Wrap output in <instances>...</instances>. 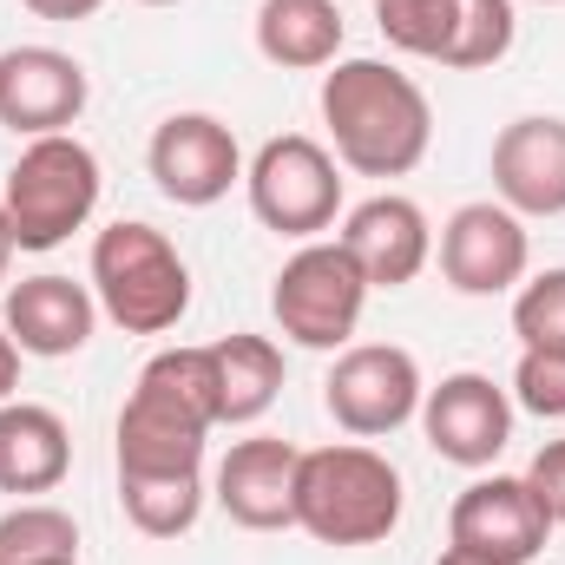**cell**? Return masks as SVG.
<instances>
[{
  "label": "cell",
  "instance_id": "cell-1",
  "mask_svg": "<svg viewBox=\"0 0 565 565\" xmlns=\"http://www.w3.org/2000/svg\"><path fill=\"white\" fill-rule=\"evenodd\" d=\"M316 106L335 164L355 178H408L434 145L427 93L388 60H335V73H322Z\"/></svg>",
  "mask_w": 565,
  "mask_h": 565
},
{
  "label": "cell",
  "instance_id": "cell-2",
  "mask_svg": "<svg viewBox=\"0 0 565 565\" xmlns=\"http://www.w3.org/2000/svg\"><path fill=\"white\" fill-rule=\"evenodd\" d=\"M296 526L322 546H382L402 526V473L369 440H329L296 460Z\"/></svg>",
  "mask_w": 565,
  "mask_h": 565
},
{
  "label": "cell",
  "instance_id": "cell-3",
  "mask_svg": "<svg viewBox=\"0 0 565 565\" xmlns=\"http://www.w3.org/2000/svg\"><path fill=\"white\" fill-rule=\"evenodd\" d=\"M93 296L126 335H171L191 309V264L158 224L119 217L93 237Z\"/></svg>",
  "mask_w": 565,
  "mask_h": 565
},
{
  "label": "cell",
  "instance_id": "cell-4",
  "mask_svg": "<svg viewBox=\"0 0 565 565\" xmlns=\"http://www.w3.org/2000/svg\"><path fill=\"white\" fill-rule=\"evenodd\" d=\"M99 191H106V178H99V158L86 139H73V132L26 139L7 184H0V204L13 217V244L20 250H60L73 231L93 224Z\"/></svg>",
  "mask_w": 565,
  "mask_h": 565
},
{
  "label": "cell",
  "instance_id": "cell-5",
  "mask_svg": "<svg viewBox=\"0 0 565 565\" xmlns=\"http://www.w3.org/2000/svg\"><path fill=\"white\" fill-rule=\"evenodd\" d=\"M244 198L264 231L289 244H316L342 217V164L322 139L282 132V139H264L257 158L244 164Z\"/></svg>",
  "mask_w": 565,
  "mask_h": 565
},
{
  "label": "cell",
  "instance_id": "cell-6",
  "mask_svg": "<svg viewBox=\"0 0 565 565\" xmlns=\"http://www.w3.org/2000/svg\"><path fill=\"white\" fill-rule=\"evenodd\" d=\"M362 309H369V277L355 270V257L329 237L302 244L289 264L277 270L270 289V316L296 349H322V355H342L362 329Z\"/></svg>",
  "mask_w": 565,
  "mask_h": 565
},
{
  "label": "cell",
  "instance_id": "cell-7",
  "mask_svg": "<svg viewBox=\"0 0 565 565\" xmlns=\"http://www.w3.org/2000/svg\"><path fill=\"white\" fill-rule=\"evenodd\" d=\"M422 362L402 342H349L322 382V408L349 440H388L422 415Z\"/></svg>",
  "mask_w": 565,
  "mask_h": 565
},
{
  "label": "cell",
  "instance_id": "cell-8",
  "mask_svg": "<svg viewBox=\"0 0 565 565\" xmlns=\"http://www.w3.org/2000/svg\"><path fill=\"white\" fill-rule=\"evenodd\" d=\"M145 171L178 211H211L231 198V184H244V151L217 113H171L145 145Z\"/></svg>",
  "mask_w": 565,
  "mask_h": 565
},
{
  "label": "cell",
  "instance_id": "cell-9",
  "mask_svg": "<svg viewBox=\"0 0 565 565\" xmlns=\"http://www.w3.org/2000/svg\"><path fill=\"white\" fill-rule=\"evenodd\" d=\"M533 270V237H526V217H513L500 198H480V204H460L447 224H440V277L460 296H507L520 289Z\"/></svg>",
  "mask_w": 565,
  "mask_h": 565
},
{
  "label": "cell",
  "instance_id": "cell-10",
  "mask_svg": "<svg viewBox=\"0 0 565 565\" xmlns=\"http://www.w3.org/2000/svg\"><path fill=\"white\" fill-rule=\"evenodd\" d=\"M546 540H553V520L533 500L526 473H480L447 507V546L487 553V559H500V565H533L546 553Z\"/></svg>",
  "mask_w": 565,
  "mask_h": 565
},
{
  "label": "cell",
  "instance_id": "cell-11",
  "mask_svg": "<svg viewBox=\"0 0 565 565\" xmlns=\"http://www.w3.org/2000/svg\"><path fill=\"white\" fill-rule=\"evenodd\" d=\"M415 422H422L427 447H434L440 460L480 473V467H493V460L507 454V440H513V395H507L493 375L460 369V375H440V388H427Z\"/></svg>",
  "mask_w": 565,
  "mask_h": 565
},
{
  "label": "cell",
  "instance_id": "cell-12",
  "mask_svg": "<svg viewBox=\"0 0 565 565\" xmlns=\"http://www.w3.org/2000/svg\"><path fill=\"white\" fill-rule=\"evenodd\" d=\"M93 99V79L60 46H7L0 53V126L13 139H53L73 132Z\"/></svg>",
  "mask_w": 565,
  "mask_h": 565
},
{
  "label": "cell",
  "instance_id": "cell-13",
  "mask_svg": "<svg viewBox=\"0 0 565 565\" xmlns=\"http://www.w3.org/2000/svg\"><path fill=\"white\" fill-rule=\"evenodd\" d=\"M296 460H302V447L282 434L231 440V454L211 473V500L244 533H282V526H296Z\"/></svg>",
  "mask_w": 565,
  "mask_h": 565
},
{
  "label": "cell",
  "instance_id": "cell-14",
  "mask_svg": "<svg viewBox=\"0 0 565 565\" xmlns=\"http://www.w3.org/2000/svg\"><path fill=\"white\" fill-rule=\"evenodd\" d=\"M0 329L20 342V355L66 362V355H79V349L93 342V329H99V296H93V282L40 270V277H20L0 296Z\"/></svg>",
  "mask_w": 565,
  "mask_h": 565
},
{
  "label": "cell",
  "instance_id": "cell-15",
  "mask_svg": "<svg viewBox=\"0 0 565 565\" xmlns=\"http://www.w3.org/2000/svg\"><path fill=\"white\" fill-rule=\"evenodd\" d=\"M335 244L355 257V270L369 277V289H402V282L422 277L427 257H434L427 211L415 204V198H402V191H375V198H362V204L342 217Z\"/></svg>",
  "mask_w": 565,
  "mask_h": 565
},
{
  "label": "cell",
  "instance_id": "cell-16",
  "mask_svg": "<svg viewBox=\"0 0 565 565\" xmlns=\"http://www.w3.org/2000/svg\"><path fill=\"white\" fill-rule=\"evenodd\" d=\"M493 198L513 217H565V119L526 113L493 139Z\"/></svg>",
  "mask_w": 565,
  "mask_h": 565
},
{
  "label": "cell",
  "instance_id": "cell-17",
  "mask_svg": "<svg viewBox=\"0 0 565 565\" xmlns=\"http://www.w3.org/2000/svg\"><path fill=\"white\" fill-rule=\"evenodd\" d=\"M73 473V427L46 402H0V493L40 500Z\"/></svg>",
  "mask_w": 565,
  "mask_h": 565
},
{
  "label": "cell",
  "instance_id": "cell-18",
  "mask_svg": "<svg viewBox=\"0 0 565 565\" xmlns=\"http://www.w3.org/2000/svg\"><path fill=\"white\" fill-rule=\"evenodd\" d=\"M257 53L282 73L335 66L342 53V7L335 0H264L257 7Z\"/></svg>",
  "mask_w": 565,
  "mask_h": 565
},
{
  "label": "cell",
  "instance_id": "cell-19",
  "mask_svg": "<svg viewBox=\"0 0 565 565\" xmlns=\"http://www.w3.org/2000/svg\"><path fill=\"white\" fill-rule=\"evenodd\" d=\"M211 362H217V422L224 427H250L277 408L282 349L270 335H224L211 342Z\"/></svg>",
  "mask_w": 565,
  "mask_h": 565
},
{
  "label": "cell",
  "instance_id": "cell-20",
  "mask_svg": "<svg viewBox=\"0 0 565 565\" xmlns=\"http://www.w3.org/2000/svg\"><path fill=\"white\" fill-rule=\"evenodd\" d=\"M204 473H119V507L145 540H184L204 520Z\"/></svg>",
  "mask_w": 565,
  "mask_h": 565
},
{
  "label": "cell",
  "instance_id": "cell-21",
  "mask_svg": "<svg viewBox=\"0 0 565 565\" xmlns=\"http://www.w3.org/2000/svg\"><path fill=\"white\" fill-rule=\"evenodd\" d=\"M79 559V520L53 500H20L0 513V565H60Z\"/></svg>",
  "mask_w": 565,
  "mask_h": 565
},
{
  "label": "cell",
  "instance_id": "cell-22",
  "mask_svg": "<svg viewBox=\"0 0 565 565\" xmlns=\"http://www.w3.org/2000/svg\"><path fill=\"white\" fill-rule=\"evenodd\" d=\"M513 0H454V40L440 53L447 73H480V66H500L513 53Z\"/></svg>",
  "mask_w": 565,
  "mask_h": 565
},
{
  "label": "cell",
  "instance_id": "cell-23",
  "mask_svg": "<svg viewBox=\"0 0 565 565\" xmlns=\"http://www.w3.org/2000/svg\"><path fill=\"white\" fill-rule=\"evenodd\" d=\"M375 26L395 53H415V60L440 66V53L454 40V0H375Z\"/></svg>",
  "mask_w": 565,
  "mask_h": 565
},
{
  "label": "cell",
  "instance_id": "cell-24",
  "mask_svg": "<svg viewBox=\"0 0 565 565\" xmlns=\"http://www.w3.org/2000/svg\"><path fill=\"white\" fill-rule=\"evenodd\" d=\"M513 335L520 349H565V264L513 289Z\"/></svg>",
  "mask_w": 565,
  "mask_h": 565
},
{
  "label": "cell",
  "instance_id": "cell-25",
  "mask_svg": "<svg viewBox=\"0 0 565 565\" xmlns=\"http://www.w3.org/2000/svg\"><path fill=\"white\" fill-rule=\"evenodd\" d=\"M507 395H513V408H526L540 422H565V349H520Z\"/></svg>",
  "mask_w": 565,
  "mask_h": 565
},
{
  "label": "cell",
  "instance_id": "cell-26",
  "mask_svg": "<svg viewBox=\"0 0 565 565\" xmlns=\"http://www.w3.org/2000/svg\"><path fill=\"white\" fill-rule=\"evenodd\" d=\"M526 487H533V500L546 507V520H553V526H565V440H546V447L533 454Z\"/></svg>",
  "mask_w": 565,
  "mask_h": 565
},
{
  "label": "cell",
  "instance_id": "cell-27",
  "mask_svg": "<svg viewBox=\"0 0 565 565\" xmlns=\"http://www.w3.org/2000/svg\"><path fill=\"white\" fill-rule=\"evenodd\" d=\"M20 7H26L33 20H60V26H66V20H93L106 0H20Z\"/></svg>",
  "mask_w": 565,
  "mask_h": 565
},
{
  "label": "cell",
  "instance_id": "cell-28",
  "mask_svg": "<svg viewBox=\"0 0 565 565\" xmlns=\"http://www.w3.org/2000/svg\"><path fill=\"white\" fill-rule=\"evenodd\" d=\"M13 388H20V342L0 329V402H13Z\"/></svg>",
  "mask_w": 565,
  "mask_h": 565
},
{
  "label": "cell",
  "instance_id": "cell-29",
  "mask_svg": "<svg viewBox=\"0 0 565 565\" xmlns=\"http://www.w3.org/2000/svg\"><path fill=\"white\" fill-rule=\"evenodd\" d=\"M434 565H500V559H487V553H467V546H447Z\"/></svg>",
  "mask_w": 565,
  "mask_h": 565
},
{
  "label": "cell",
  "instance_id": "cell-30",
  "mask_svg": "<svg viewBox=\"0 0 565 565\" xmlns=\"http://www.w3.org/2000/svg\"><path fill=\"white\" fill-rule=\"evenodd\" d=\"M7 264H13V250H0V296H7Z\"/></svg>",
  "mask_w": 565,
  "mask_h": 565
},
{
  "label": "cell",
  "instance_id": "cell-31",
  "mask_svg": "<svg viewBox=\"0 0 565 565\" xmlns=\"http://www.w3.org/2000/svg\"><path fill=\"white\" fill-rule=\"evenodd\" d=\"M139 7H178V0H139Z\"/></svg>",
  "mask_w": 565,
  "mask_h": 565
},
{
  "label": "cell",
  "instance_id": "cell-32",
  "mask_svg": "<svg viewBox=\"0 0 565 565\" xmlns=\"http://www.w3.org/2000/svg\"><path fill=\"white\" fill-rule=\"evenodd\" d=\"M533 7H565V0H533Z\"/></svg>",
  "mask_w": 565,
  "mask_h": 565
},
{
  "label": "cell",
  "instance_id": "cell-33",
  "mask_svg": "<svg viewBox=\"0 0 565 565\" xmlns=\"http://www.w3.org/2000/svg\"><path fill=\"white\" fill-rule=\"evenodd\" d=\"M60 565H79V559H60Z\"/></svg>",
  "mask_w": 565,
  "mask_h": 565
}]
</instances>
